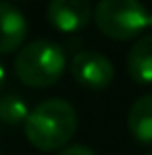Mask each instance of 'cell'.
<instances>
[{
  "label": "cell",
  "instance_id": "cell-10",
  "mask_svg": "<svg viewBox=\"0 0 152 155\" xmlns=\"http://www.w3.org/2000/svg\"><path fill=\"white\" fill-rule=\"evenodd\" d=\"M58 155H96L90 147H83V145H71V147H65Z\"/></svg>",
  "mask_w": 152,
  "mask_h": 155
},
{
  "label": "cell",
  "instance_id": "cell-3",
  "mask_svg": "<svg viewBox=\"0 0 152 155\" xmlns=\"http://www.w3.org/2000/svg\"><path fill=\"white\" fill-rule=\"evenodd\" d=\"M94 19L110 40H131L148 25V13L140 0H100Z\"/></svg>",
  "mask_w": 152,
  "mask_h": 155
},
{
  "label": "cell",
  "instance_id": "cell-1",
  "mask_svg": "<svg viewBox=\"0 0 152 155\" xmlns=\"http://www.w3.org/2000/svg\"><path fill=\"white\" fill-rule=\"evenodd\" d=\"M77 113L65 99H48L31 109L25 122L27 140L40 151H58L75 136Z\"/></svg>",
  "mask_w": 152,
  "mask_h": 155
},
{
  "label": "cell",
  "instance_id": "cell-13",
  "mask_svg": "<svg viewBox=\"0 0 152 155\" xmlns=\"http://www.w3.org/2000/svg\"><path fill=\"white\" fill-rule=\"evenodd\" d=\"M148 155H152V149H150V151H148Z\"/></svg>",
  "mask_w": 152,
  "mask_h": 155
},
{
  "label": "cell",
  "instance_id": "cell-5",
  "mask_svg": "<svg viewBox=\"0 0 152 155\" xmlns=\"http://www.w3.org/2000/svg\"><path fill=\"white\" fill-rule=\"evenodd\" d=\"M46 15L52 27L65 34H73L90 23L92 6L88 0H50Z\"/></svg>",
  "mask_w": 152,
  "mask_h": 155
},
{
  "label": "cell",
  "instance_id": "cell-11",
  "mask_svg": "<svg viewBox=\"0 0 152 155\" xmlns=\"http://www.w3.org/2000/svg\"><path fill=\"white\" fill-rule=\"evenodd\" d=\"M4 82H6V74H4V67L0 65V90H2V86H4Z\"/></svg>",
  "mask_w": 152,
  "mask_h": 155
},
{
  "label": "cell",
  "instance_id": "cell-8",
  "mask_svg": "<svg viewBox=\"0 0 152 155\" xmlns=\"http://www.w3.org/2000/svg\"><path fill=\"white\" fill-rule=\"evenodd\" d=\"M127 128L135 136V140L152 145V92L140 97L131 105L127 115Z\"/></svg>",
  "mask_w": 152,
  "mask_h": 155
},
{
  "label": "cell",
  "instance_id": "cell-2",
  "mask_svg": "<svg viewBox=\"0 0 152 155\" xmlns=\"http://www.w3.org/2000/svg\"><path fill=\"white\" fill-rule=\"evenodd\" d=\"M67 65V57L60 44L52 40H31L15 57V74L31 88H48L56 84Z\"/></svg>",
  "mask_w": 152,
  "mask_h": 155
},
{
  "label": "cell",
  "instance_id": "cell-9",
  "mask_svg": "<svg viewBox=\"0 0 152 155\" xmlns=\"http://www.w3.org/2000/svg\"><path fill=\"white\" fill-rule=\"evenodd\" d=\"M29 109H27V103L19 97V94H4L0 99V120L4 124H25L27 117H29Z\"/></svg>",
  "mask_w": 152,
  "mask_h": 155
},
{
  "label": "cell",
  "instance_id": "cell-6",
  "mask_svg": "<svg viewBox=\"0 0 152 155\" xmlns=\"http://www.w3.org/2000/svg\"><path fill=\"white\" fill-rule=\"evenodd\" d=\"M25 36L27 21L23 13L11 2H0V54L17 51Z\"/></svg>",
  "mask_w": 152,
  "mask_h": 155
},
{
  "label": "cell",
  "instance_id": "cell-12",
  "mask_svg": "<svg viewBox=\"0 0 152 155\" xmlns=\"http://www.w3.org/2000/svg\"><path fill=\"white\" fill-rule=\"evenodd\" d=\"M148 25L152 27V13H148Z\"/></svg>",
  "mask_w": 152,
  "mask_h": 155
},
{
  "label": "cell",
  "instance_id": "cell-4",
  "mask_svg": "<svg viewBox=\"0 0 152 155\" xmlns=\"http://www.w3.org/2000/svg\"><path fill=\"white\" fill-rule=\"evenodd\" d=\"M71 76L88 90H104L115 80V67L100 52L79 51L71 61Z\"/></svg>",
  "mask_w": 152,
  "mask_h": 155
},
{
  "label": "cell",
  "instance_id": "cell-7",
  "mask_svg": "<svg viewBox=\"0 0 152 155\" xmlns=\"http://www.w3.org/2000/svg\"><path fill=\"white\" fill-rule=\"evenodd\" d=\"M127 71L138 84H152V34L140 36L127 54Z\"/></svg>",
  "mask_w": 152,
  "mask_h": 155
},
{
  "label": "cell",
  "instance_id": "cell-14",
  "mask_svg": "<svg viewBox=\"0 0 152 155\" xmlns=\"http://www.w3.org/2000/svg\"><path fill=\"white\" fill-rule=\"evenodd\" d=\"M0 155H2V153H0Z\"/></svg>",
  "mask_w": 152,
  "mask_h": 155
}]
</instances>
